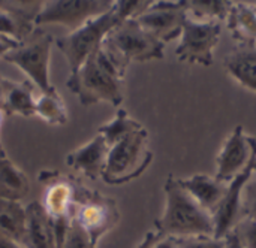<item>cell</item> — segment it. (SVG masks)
Listing matches in <instances>:
<instances>
[{"label": "cell", "instance_id": "cell-1", "mask_svg": "<svg viewBox=\"0 0 256 248\" xmlns=\"http://www.w3.org/2000/svg\"><path fill=\"white\" fill-rule=\"evenodd\" d=\"M165 210L154 222V231L176 240L194 237H214L213 216L206 211L180 184L170 175L164 186Z\"/></svg>", "mask_w": 256, "mask_h": 248}, {"label": "cell", "instance_id": "cell-2", "mask_svg": "<svg viewBox=\"0 0 256 248\" xmlns=\"http://www.w3.org/2000/svg\"><path fill=\"white\" fill-rule=\"evenodd\" d=\"M124 73L114 60L102 48H96L81 66L80 72L72 81H68V88L75 93L84 106L99 102H108L118 106L123 102L122 81Z\"/></svg>", "mask_w": 256, "mask_h": 248}, {"label": "cell", "instance_id": "cell-3", "mask_svg": "<svg viewBox=\"0 0 256 248\" xmlns=\"http://www.w3.org/2000/svg\"><path fill=\"white\" fill-rule=\"evenodd\" d=\"M102 48L114 63L126 72L132 61L164 58L165 43L144 30L135 18L117 24L104 39Z\"/></svg>", "mask_w": 256, "mask_h": 248}, {"label": "cell", "instance_id": "cell-4", "mask_svg": "<svg viewBox=\"0 0 256 248\" xmlns=\"http://www.w3.org/2000/svg\"><path fill=\"white\" fill-rule=\"evenodd\" d=\"M153 160L146 127L126 135L110 148L102 180L110 186H123L141 177Z\"/></svg>", "mask_w": 256, "mask_h": 248}, {"label": "cell", "instance_id": "cell-5", "mask_svg": "<svg viewBox=\"0 0 256 248\" xmlns=\"http://www.w3.org/2000/svg\"><path fill=\"white\" fill-rule=\"evenodd\" d=\"M122 21L123 19L118 15L116 4H112V7L108 12L88 21L81 28L56 39L57 48L62 51V54L64 55V58L69 64L68 81H72L76 76V73L80 72L81 66L88 58V55L96 48L100 46V43L104 42L106 34Z\"/></svg>", "mask_w": 256, "mask_h": 248}, {"label": "cell", "instance_id": "cell-6", "mask_svg": "<svg viewBox=\"0 0 256 248\" xmlns=\"http://www.w3.org/2000/svg\"><path fill=\"white\" fill-rule=\"evenodd\" d=\"M120 220L117 204L112 198L90 190L75 180V201L72 222L80 225L98 247L99 241L116 228Z\"/></svg>", "mask_w": 256, "mask_h": 248}, {"label": "cell", "instance_id": "cell-7", "mask_svg": "<svg viewBox=\"0 0 256 248\" xmlns=\"http://www.w3.org/2000/svg\"><path fill=\"white\" fill-rule=\"evenodd\" d=\"M52 36L48 33L36 31L20 46L9 51L3 60L20 67L27 76L28 81L39 88L42 94H57L56 87L50 81V60H51V46Z\"/></svg>", "mask_w": 256, "mask_h": 248}, {"label": "cell", "instance_id": "cell-8", "mask_svg": "<svg viewBox=\"0 0 256 248\" xmlns=\"http://www.w3.org/2000/svg\"><path fill=\"white\" fill-rule=\"evenodd\" d=\"M220 34L222 22L196 21L188 15L183 21L180 43L176 49L177 58L190 64L212 66Z\"/></svg>", "mask_w": 256, "mask_h": 248}, {"label": "cell", "instance_id": "cell-9", "mask_svg": "<svg viewBox=\"0 0 256 248\" xmlns=\"http://www.w3.org/2000/svg\"><path fill=\"white\" fill-rule=\"evenodd\" d=\"M110 0H51L44 1L34 25L60 24L75 31L112 7Z\"/></svg>", "mask_w": 256, "mask_h": 248}, {"label": "cell", "instance_id": "cell-10", "mask_svg": "<svg viewBox=\"0 0 256 248\" xmlns=\"http://www.w3.org/2000/svg\"><path fill=\"white\" fill-rule=\"evenodd\" d=\"M39 180L46 186L42 207L54 222L56 234H57V248H58L72 222V208L75 201V180L63 177L60 174L51 175V172H42Z\"/></svg>", "mask_w": 256, "mask_h": 248}, {"label": "cell", "instance_id": "cell-11", "mask_svg": "<svg viewBox=\"0 0 256 248\" xmlns=\"http://www.w3.org/2000/svg\"><path fill=\"white\" fill-rule=\"evenodd\" d=\"M186 16L188 1H152L150 6L135 19L162 43H168L182 34Z\"/></svg>", "mask_w": 256, "mask_h": 248}, {"label": "cell", "instance_id": "cell-12", "mask_svg": "<svg viewBox=\"0 0 256 248\" xmlns=\"http://www.w3.org/2000/svg\"><path fill=\"white\" fill-rule=\"evenodd\" d=\"M255 154L256 139L244 133L243 126H237L225 139L216 157L214 178L224 184L231 183L248 168Z\"/></svg>", "mask_w": 256, "mask_h": 248}, {"label": "cell", "instance_id": "cell-13", "mask_svg": "<svg viewBox=\"0 0 256 248\" xmlns=\"http://www.w3.org/2000/svg\"><path fill=\"white\" fill-rule=\"evenodd\" d=\"M256 171V154L248 168L231 183H228L226 193L219 204L218 210L213 213L214 222V238H225L230 235L236 226L243 220L242 213V196L246 184L252 180V175Z\"/></svg>", "mask_w": 256, "mask_h": 248}, {"label": "cell", "instance_id": "cell-14", "mask_svg": "<svg viewBox=\"0 0 256 248\" xmlns=\"http://www.w3.org/2000/svg\"><path fill=\"white\" fill-rule=\"evenodd\" d=\"M44 1H0V34L26 42L34 33V19Z\"/></svg>", "mask_w": 256, "mask_h": 248}, {"label": "cell", "instance_id": "cell-15", "mask_svg": "<svg viewBox=\"0 0 256 248\" xmlns=\"http://www.w3.org/2000/svg\"><path fill=\"white\" fill-rule=\"evenodd\" d=\"M110 145L106 144L104 136L96 135L86 145L69 153L66 156V165L72 171L80 172L82 177L96 181L102 177Z\"/></svg>", "mask_w": 256, "mask_h": 248}, {"label": "cell", "instance_id": "cell-16", "mask_svg": "<svg viewBox=\"0 0 256 248\" xmlns=\"http://www.w3.org/2000/svg\"><path fill=\"white\" fill-rule=\"evenodd\" d=\"M26 247L57 248V234L52 219L46 214L40 202H30L26 207Z\"/></svg>", "mask_w": 256, "mask_h": 248}, {"label": "cell", "instance_id": "cell-17", "mask_svg": "<svg viewBox=\"0 0 256 248\" xmlns=\"http://www.w3.org/2000/svg\"><path fill=\"white\" fill-rule=\"evenodd\" d=\"M182 187L212 216L222 202L228 184L218 181L214 177L198 174L190 178H178Z\"/></svg>", "mask_w": 256, "mask_h": 248}, {"label": "cell", "instance_id": "cell-18", "mask_svg": "<svg viewBox=\"0 0 256 248\" xmlns=\"http://www.w3.org/2000/svg\"><path fill=\"white\" fill-rule=\"evenodd\" d=\"M225 69L243 88L256 94V45L238 43L226 55Z\"/></svg>", "mask_w": 256, "mask_h": 248}, {"label": "cell", "instance_id": "cell-19", "mask_svg": "<svg viewBox=\"0 0 256 248\" xmlns=\"http://www.w3.org/2000/svg\"><path fill=\"white\" fill-rule=\"evenodd\" d=\"M232 39L243 45H256V9L254 4L232 1L226 18Z\"/></svg>", "mask_w": 256, "mask_h": 248}, {"label": "cell", "instance_id": "cell-20", "mask_svg": "<svg viewBox=\"0 0 256 248\" xmlns=\"http://www.w3.org/2000/svg\"><path fill=\"white\" fill-rule=\"evenodd\" d=\"M34 85L30 81L14 82L6 79V99H4V114L6 115H21L30 118L36 112Z\"/></svg>", "mask_w": 256, "mask_h": 248}, {"label": "cell", "instance_id": "cell-21", "mask_svg": "<svg viewBox=\"0 0 256 248\" xmlns=\"http://www.w3.org/2000/svg\"><path fill=\"white\" fill-rule=\"evenodd\" d=\"M30 192L28 177L8 157L0 159V201L20 202Z\"/></svg>", "mask_w": 256, "mask_h": 248}, {"label": "cell", "instance_id": "cell-22", "mask_svg": "<svg viewBox=\"0 0 256 248\" xmlns=\"http://www.w3.org/2000/svg\"><path fill=\"white\" fill-rule=\"evenodd\" d=\"M26 226H27L26 208L20 202L0 201V234L24 246Z\"/></svg>", "mask_w": 256, "mask_h": 248}, {"label": "cell", "instance_id": "cell-23", "mask_svg": "<svg viewBox=\"0 0 256 248\" xmlns=\"http://www.w3.org/2000/svg\"><path fill=\"white\" fill-rule=\"evenodd\" d=\"M141 127H142V124L138 123L136 120H134L132 117H129L128 111L118 109L116 117L110 123H105L98 129V135L104 136V139L106 141V144L111 148L114 144H117L126 135L141 129Z\"/></svg>", "mask_w": 256, "mask_h": 248}, {"label": "cell", "instance_id": "cell-24", "mask_svg": "<svg viewBox=\"0 0 256 248\" xmlns=\"http://www.w3.org/2000/svg\"><path fill=\"white\" fill-rule=\"evenodd\" d=\"M232 1L222 0H192L188 1V15L196 21H218L228 18Z\"/></svg>", "mask_w": 256, "mask_h": 248}, {"label": "cell", "instance_id": "cell-25", "mask_svg": "<svg viewBox=\"0 0 256 248\" xmlns=\"http://www.w3.org/2000/svg\"><path fill=\"white\" fill-rule=\"evenodd\" d=\"M34 115H38L51 126H63L68 123V109L58 93L40 94L36 100Z\"/></svg>", "mask_w": 256, "mask_h": 248}, {"label": "cell", "instance_id": "cell-26", "mask_svg": "<svg viewBox=\"0 0 256 248\" xmlns=\"http://www.w3.org/2000/svg\"><path fill=\"white\" fill-rule=\"evenodd\" d=\"M58 248H98L90 240V237L86 234V231L76 225L75 222H70L64 238Z\"/></svg>", "mask_w": 256, "mask_h": 248}, {"label": "cell", "instance_id": "cell-27", "mask_svg": "<svg viewBox=\"0 0 256 248\" xmlns=\"http://www.w3.org/2000/svg\"><path fill=\"white\" fill-rule=\"evenodd\" d=\"M244 248H256V220L243 219L232 231Z\"/></svg>", "mask_w": 256, "mask_h": 248}, {"label": "cell", "instance_id": "cell-28", "mask_svg": "<svg viewBox=\"0 0 256 248\" xmlns=\"http://www.w3.org/2000/svg\"><path fill=\"white\" fill-rule=\"evenodd\" d=\"M242 213H243V219L256 220V180L249 181L243 190Z\"/></svg>", "mask_w": 256, "mask_h": 248}, {"label": "cell", "instance_id": "cell-29", "mask_svg": "<svg viewBox=\"0 0 256 248\" xmlns=\"http://www.w3.org/2000/svg\"><path fill=\"white\" fill-rule=\"evenodd\" d=\"M225 238L214 237H194L178 240V248H225Z\"/></svg>", "mask_w": 256, "mask_h": 248}, {"label": "cell", "instance_id": "cell-30", "mask_svg": "<svg viewBox=\"0 0 256 248\" xmlns=\"http://www.w3.org/2000/svg\"><path fill=\"white\" fill-rule=\"evenodd\" d=\"M136 248H178V240L171 238V237H164L160 234L148 232L142 243Z\"/></svg>", "mask_w": 256, "mask_h": 248}, {"label": "cell", "instance_id": "cell-31", "mask_svg": "<svg viewBox=\"0 0 256 248\" xmlns=\"http://www.w3.org/2000/svg\"><path fill=\"white\" fill-rule=\"evenodd\" d=\"M20 45H21V43L16 42L15 39L8 37V36H2V34H0V57L3 58L9 51L15 49V48L20 46Z\"/></svg>", "mask_w": 256, "mask_h": 248}, {"label": "cell", "instance_id": "cell-32", "mask_svg": "<svg viewBox=\"0 0 256 248\" xmlns=\"http://www.w3.org/2000/svg\"><path fill=\"white\" fill-rule=\"evenodd\" d=\"M225 241H226L225 248H244L243 244H242V241L238 240V237L236 235V232H231L230 235H226Z\"/></svg>", "mask_w": 256, "mask_h": 248}, {"label": "cell", "instance_id": "cell-33", "mask_svg": "<svg viewBox=\"0 0 256 248\" xmlns=\"http://www.w3.org/2000/svg\"><path fill=\"white\" fill-rule=\"evenodd\" d=\"M0 248H27V247H26V246H22V244H18V243L12 241V240H9V238H6L4 235H2V234H0Z\"/></svg>", "mask_w": 256, "mask_h": 248}, {"label": "cell", "instance_id": "cell-34", "mask_svg": "<svg viewBox=\"0 0 256 248\" xmlns=\"http://www.w3.org/2000/svg\"><path fill=\"white\" fill-rule=\"evenodd\" d=\"M4 99H6V78L0 76V109L4 112Z\"/></svg>", "mask_w": 256, "mask_h": 248}, {"label": "cell", "instance_id": "cell-35", "mask_svg": "<svg viewBox=\"0 0 256 248\" xmlns=\"http://www.w3.org/2000/svg\"><path fill=\"white\" fill-rule=\"evenodd\" d=\"M4 117H6V114L0 109V129H2V124H3ZM4 157H8V156H6V151H4V148L2 145V141H0V159H4Z\"/></svg>", "mask_w": 256, "mask_h": 248}, {"label": "cell", "instance_id": "cell-36", "mask_svg": "<svg viewBox=\"0 0 256 248\" xmlns=\"http://www.w3.org/2000/svg\"><path fill=\"white\" fill-rule=\"evenodd\" d=\"M254 7H255V9H256V4H254Z\"/></svg>", "mask_w": 256, "mask_h": 248}]
</instances>
